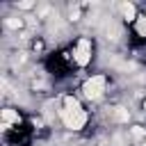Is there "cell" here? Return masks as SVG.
<instances>
[{
  "instance_id": "1",
  "label": "cell",
  "mask_w": 146,
  "mask_h": 146,
  "mask_svg": "<svg viewBox=\"0 0 146 146\" xmlns=\"http://www.w3.org/2000/svg\"><path fill=\"white\" fill-rule=\"evenodd\" d=\"M82 91H84V96L91 98V100H94V98H100L103 91H105V78H103V75H94V78H89V80L84 82Z\"/></svg>"
},
{
  "instance_id": "2",
  "label": "cell",
  "mask_w": 146,
  "mask_h": 146,
  "mask_svg": "<svg viewBox=\"0 0 146 146\" xmlns=\"http://www.w3.org/2000/svg\"><path fill=\"white\" fill-rule=\"evenodd\" d=\"M59 114H62L64 125L71 128V130H80V128L87 123V114H84V112H66V110H62Z\"/></svg>"
},
{
  "instance_id": "3",
  "label": "cell",
  "mask_w": 146,
  "mask_h": 146,
  "mask_svg": "<svg viewBox=\"0 0 146 146\" xmlns=\"http://www.w3.org/2000/svg\"><path fill=\"white\" fill-rule=\"evenodd\" d=\"M89 55H91L89 41H87V39H80V41H78V48H75V52H73L75 62H78L80 66H84V64H89Z\"/></svg>"
},
{
  "instance_id": "4",
  "label": "cell",
  "mask_w": 146,
  "mask_h": 146,
  "mask_svg": "<svg viewBox=\"0 0 146 146\" xmlns=\"http://www.w3.org/2000/svg\"><path fill=\"white\" fill-rule=\"evenodd\" d=\"M64 110L66 112H82L78 98H73V96H64Z\"/></svg>"
},
{
  "instance_id": "5",
  "label": "cell",
  "mask_w": 146,
  "mask_h": 146,
  "mask_svg": "<svg viewBox=\"0 0 146 146\" xmlns=\"http://www.w3.org/2000/svg\"><path fill=\"white\" fill-rule=\"evenodd\" d=\"M2 123H5V125L18 123V112H14V110H5V112H2Z\"/></svg>"
},
{
  "instance_id": "6",
  "label": "cell",
  "mask_w": 146,
  "mask_h": 146,
  "mask_svg": "<svg viewBox=\"0 0 146 146\" xmlns=\"http://www.w3.org/2000/svg\"><path fill=\"white\" fill-rule=\"evenodd\" d=\"M121 11H123L125 18H135V5H130V2H123L121 5Z\"/></svg>"
},
{
  "instance_id": "7",
  "label": "cell",
  "mask_w": 146,
  "mask_h": 146,
  "mask_svg": "<svg viewBox=\"0 0 146 146\" xmlns=\"http://www.w3.org/2000/svg\"><path fill=\"white\" fill-rule=\"evenodd\" d=\"M114 119H116L119 123H125V121H128V110H123V107H116V110H114Z\"/></svg>"
},
{
  "instance_id": "8",
  "label": "cell",
  "mask_w": 146,
  "mask_h": 146,
  "mask_svg": "<svg viewBox=\"0 0 146 146\" xmlns=\"http://www.w3.org/2000/svg\"><path fill=\"white\" fill-rule=\"evenodd\" d=\"M137 34L139 36H146V16H139L137 18Z\"/></svg>"
},
{
  "instance_id": "9",
  "label": "cell",
  "mask_w": 146,
  "mask_h": 146,
  "mask_svg": "<svg viewBox=\"0 0 146 146\" xmlns=\"http://www.w3.org/2000/svg\"><path fill=\"white\" fill-rule=\"evenodd\" d=\"M23 25V21L21 18H7V27H11V30H18Z\"/></svg>"
},
{
  "instance_id": "10",
  "label": "cell",
  "mask_w": 146,
  "mask_h": 146,
  "mask_svg": "<svg viewBox=\"0 0 146 146\" xmlns=\"http://www.w3.org/2000/svg\"><path fill=\"white\" fill-rule=\"evenodd\" d=\"M132 137L141 139V137H144V128H139V125H137V128H132Z\"/></svg>"
},
{
  "instance_id": "11",
  "label": "cell",
  "mask_w": 146,
  "mask_h": 146,
  "mask_svg": "<svg viewBox=\"0 0 146 146\" xmlns=\"http://www.w3.org/2000/svg\"><path fill=\"white\" fill-rule=\"evenodd\" d=\"M71 18H73V21H78V18H80V9H78V7H75V9H71Z\"/></svg>"
},
{
  "instance_id": "12",
  "label": "cell",
  "mask_w": 146,
  "mask_h": 146,
  "mask_svg": "<svg viewBox=\"0 0 146 146\" xmlns=\"http://www.w3.org/2000/svg\"><path fill=\"white\" fill-rule=\"evenodd\" d=\"M30 7H32L30 0H23V2H21V9H30Z\"/></svg>"
},
{
  "instance_id": "13",
  "label": "cell",
  "mask_w": 146,
  "mask_h": 146,
  "mask_svg": "<svg viewBox=\"0 0 146 146\" xmlns=\"http://www.w3.org/2000/svg\"><path fill=\"white\" fill-rule=\"evenodd\" d=\"M48 11H50V9H48V7H41V9H39V16H46V14H48Z\"/></svg>"
},
{
  "instance_id": "14",
  "label": "cell",
  "mask_w": 146,
  "mask_h": 146,
  "mask_svg": "<svg viewBox=\"0 0 146 146\" xmlns=\"http://www.w3.org/2000/svg\"><path fill=\"white\" fill-rule=\"evenodd\" d=\"M144 110H146V100H144Z\"/></svg>"
}]
</instances>
